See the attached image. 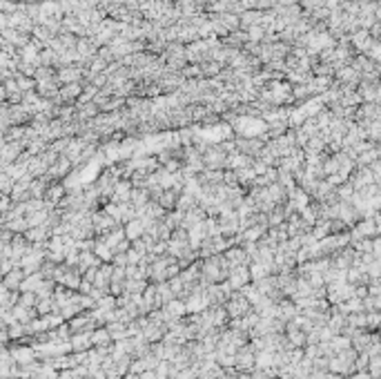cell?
Wrapping results in <instances>:
<instances>
[{"label":"cell","mask_w":381,"mask_h":379,"mask_svg":"<svg viewBox=\"0 0 381 379\" xmlns=\"http://www.w3.org/2000/svg\"><path fill=\"white\" fill-rule=\"evenodd\" d=\"M223 308H225L228 317H232V319H236V317H243V315H248V312L252 310V305L248 303V299H245L241 292H232V295L228 297V303L223 305Z\"/></svg>","instance_id":"6da1fadb"},{"label":"cell","mask_w":381,"mask_h":379,"mask_svg":"<svg viewBox=\"0 0 381 379\" xmlns=\"http://www.w3.org/2000/svg\"><path fill=\"white\" fill-rule=\"evenodd\" d=\"M234 368L238 373H250L254 370V350L250 346H241L234 355Z\"/></svg>","instance_id":"7a4b0ae2"},{"label":"cell","mask_w":381,"mask_h":379,"mask_svg":"<svg viewBox=\"0 0 381 379\" xmlns=\"http://www.w3.org/2000/svg\"><path fill=\"white\" fill-rule=\"evenodd\" d=\"M225 281L230 284V288H232V290H241L243 285H248V281H250L248 265H236V268H230L228 279H225Z\"/></svg>","instance_id":"3957f363"},{"label":"cell","mask_w":381,"mask_h":379,"mask_svg":"<svg viewBox=\"0 0 381 379\" xmlns=\"http://www.w3.org/2000/svg\"><path fill=\"white\" fill-rule=\"evenodd\" d=\"M116 226H118V221H114L109 214H105V212L91 214V227H94L96 234H103V237H105L107 232H111Z\"/></svg>","instance_id":"277c9868"},{"label":"cell","mask_w":381,"mask_h":379,"mask_svg":"<svg viewBox=\"0 0 381 379\" xmlns=\"http://www.w3.org/2000/svg\"><path fill=\"white\" fill-rule=\"evenodd\" d=\"M223 257H225V261L230 264V268H236V265H250V259H248V254H245L243 247H228Z\"/></svg>","instance_id":"5b68a950"},{"label":"cell","mask_w":381,"mask_h":379,"mask_svg":"<svg viewBox=\"0 0 381 379\" xmlns=\"http://www.w3.org/2000/svg\"><path fill=\"white\" fill-rule=\"evenodd\" d=\"M129 196H132L129 181H116L114 192H111V203H129Z\"/></svg>","instance_id":"8992f818"},{"label":"cell","mask_w":381,"mask_h":379,"mask_svg":"<svg viewBox=\"0 0 381 379\" xmlns=\"http://www.w3.org/2000/svg\"><path fill=\"white\" fill-rule=\"evenodd\" d=\"M69 168H72V163H69L65 156H60V158H56V161H54V163L47 168V176H54V179H56V176H65Z\"/></svg>","instance_id":"52a82bcc"},{"label":"cell","mask_w":381,"mask_h":379,"mask_svg":"<svg viewBox=\"0 0 381 379\" xmlns=\"http://www.w3.org/2000/svg\"><path fill=\"white\" fill-rule=\"evenodd\" d=\"M123 232H125V237L127 239H138V237H143L145 234V227H143V223H141V219H132V221H127V226L123 227Z\"/></svg>","instance_id":"ba28073f"},{"label":"cell","mask_w":381,"mask_h":379,"mask_svg":"<svg viewBox=\"0 0 381 379\" xmlns=\"http://www.w3.org/2000/svg\"><path fill=\"white\" fill-rule=\"evenodd\" d=\"M105 330L109 332V337L116 339V341H118V339H125L127 337V326H125V323H121V322H109Z\"/></svg>","instance_id":"9c48e42d"},{"label":"cell","mask_w":381,"mask_h":379,"mask_svg":"<svg viewBox=\"0 0 381 379\" xmlns=\"http://www.w3.org/2000/svg\"><path fill=\"white\" fill-rule=\"evenodd\" d=\"M72 348H76V350H80V353H87V348L91 346V339H90V332H78L74 339H72V343H69Z\"/></svg>","instance_id":"30bf717a"},{"label":"cell","mask_w":381,"mask_h":379,"mask_svg":"<svg viewBox=\"0 0 381 379\" xmlns=\"http://www.w3.org/2000/svg\"><path fill=\"white\" fill-rule=\"evenodd\" d=\"M90 339H91V343H94V346H98V348H107V346H109V341H111L109 332H107L105 328H98V330H94V335H90Z\"/></svg>","instance_id":"8fae6325"},{"label":"cell","mask_w":381,"mask_h":379,"mask_svg":"<svg viewBox=\"0 0 381 379\" xmlns=\"http://www.w3.org/2000/svg\"><path fill=\"white\" fill-rule=\"evenodd\" d=\"M149 201V194H147V190H136V188H132V196H129V203H132L134 208H143L145 203Z\"/></svg>","instance_id":"7c38bea8"},{"label":"cell","mask_w":381,"mask_h":379,"mask_svg":"<svg viewBox=\"0 0 381 379\" xmlns=\"http://www.w3.org/2000/svg\"><path fill=\"white\" fill-rule=\"evenodd\" d=\"M45 192H47V181L36 179L29 183V196H32V199H42Z\"/></svg>","instance_id":"4fadbf2b"},{"label":"cell","mask_w":381,"mask_h":379,"mask_svg":"<svg viewBox=\"0 0 381 379\" xmlns=\"http://www.w3.org/2000/svg\"><path fill=\"white\" fill-rule=\"evenodd\" d=\"M91 252H94L96 257L101 259V261H111V257H114V252H111V250H109V247H107L103 241H94V247H91Z\"/></svg>","instance_id":"5bb4252c"},{"label":"cell","mask_w":381,"mask_h":379,"mask_svg":"<svg viewBox=\"0 0 381 379\" xmlns=\"http://www.w3.org/2000/svg\"><path fill=\"white\" fill-rule=\"evenodd\" d=\"M63 192H65V185H52V188H47L45 196H47V203H49V206L58 203V201L63 199Z\"/></svg>","instance_id":"9a60e30c"},{"label":"cell","mask_w":381,"mask_h":379,"mask_svg":"<svg viewBox=\"0 0 381 379\" xmlns=\"http://www.w3.org/2000/svg\"><path fill=\"white\" fill-rule=\"evenodd\" d=\"M7 230H16V232L29 230V226H27V219H22V216H18V219H9V221H7Z\"/></svg>","instance_id":"2e32d148"},{"label":"cell","mask_w":381,"mask_h":379,"mask_svg":"<svg viewBox=\"0 0 381 379\" xmlns=\"http://www.w3.org/2000/svg\"><path fill=\"white\" fill-rule=\"evenodd\" d=\"M20 279H22V272H20V270H14V272L7 274V281H5V284L9 285V288H14V285L20 284Z\"/></svg>","instance_id":"e0dca14e"},{"label":"cell","mask_w":381,"mask_h":379,"mask_svg":"<svg viewBox=\"0 0 381 379\" xmlns=\"http://www.w3.org/2000/svg\"><path fill=\"white\" fill-rule=\"evenodd\" d=\"M16 357L20 359V361H27V359H32V350H29V348H18Z\"/></svg>","instance_id":"ac0fdd59"},{"label":"cell","mask_w":381,"mask_h":379,"mask_svg":"<svg viewBox=\"0 0 381 379\" xmlns=\"http://www.w3.org/2000/svg\"><path fill=\"white\" fill-rule=\"evenodd\" d=\"M9 208H11V201L2 196V199H0V212H7V210H9Z\"/></svg>","instance_id":"d6986e66"},{"label":"cell","mask_w":381,"mask_h":379,"mask_svg":"<svg viewBox=\"0 0 381 379\" xmlns=\"http://www.w3.org/2000/svg\"><path fill=\"white\" fill-rule=\"evenodd\" d=\"M138 379H159V377H156V373H154V370H145V373L138 375Z\"/></svg>","instance_id":"ffe728a7"},{"label":"cell","mask_w":381,"mask_h":379,"mask_svg":"<svg viewBox=\"0 0 381 379\" xmlns=\"http://www.w3.org/2000/svg\"><path fill=\"white\" fill-rule=\"evenodd\" d=\"M49 305H52V303H49V297H47L45 301H40V303H38V310H40V312H47Z\"/></svg>","instance_id":"44dd1931"}]
</instances>
